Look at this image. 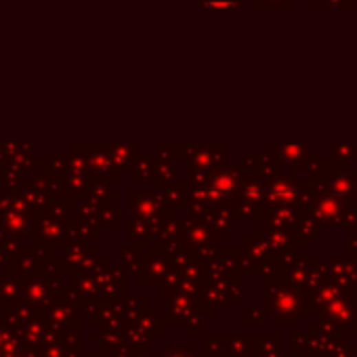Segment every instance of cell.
I'll use <instances>...</instances> for the list:
<instances>
[{
  "instance_id": "6da1fadb",
  "label": "cell",
  "mask_w": 357,
  "mask_h": 357,
  "mask_svg": "<svg viewBox=\"0 0 357 357\" xmlns=\"http://www.w3.org/2000/svg\"><path fill=\"white\" fill-rule=\"evenodd\" d=\"M206 5H208V7H229L231 0H208Z\"/></svg>"
}]
</instances>
